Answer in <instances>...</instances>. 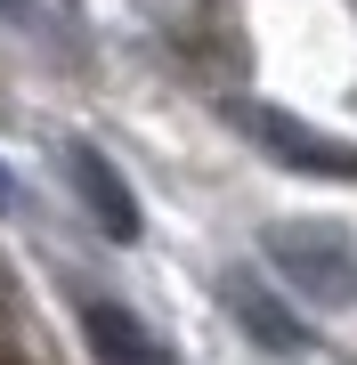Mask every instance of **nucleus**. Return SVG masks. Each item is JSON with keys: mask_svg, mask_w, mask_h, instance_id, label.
I'll list each match as a JSON object with an SVG mask.
<instances>
[{"mask_svg": "<svg viewBox=\"0 0 357 365\" xmlns=\"http://www.w3.org/2000/svg\"><path fill=\"white\" fill-rule=\"evenodd\" d=\"M9 195H16V187H9V170H0V211H9Z\"/></svg>", "mask_w": 357, "mask_h": 365, "instance_id": "nucleus-6", "label": "nucleus"}, {"mask_svg": "<svg viewBox=\"0 0 357 365\" xmlns=\"http://www.w3.org/2000/svg\"><path fill=\"white\" fill-rule=\"evenodd\" d=\"M227 309H236V325L260 341V349H276V357H301V349H309L301 317H292L268 284H252V276H227Z\"/></svg>", "mask_w": 357, "mask_h": 365, "instance_id": "nucleus-5", "label": "nucleus"}, {"mask_svg": "<svg viewBox=\"0 0 357 365\" xmlns=\"http://www.w3.org/2000/svg\"><path fill=\"white\" fill-rule=\"evenodd\" d=\"M236 130L252 146H268L284 170H301V179H357V146L333 138V130H309L301 114H284V106H236Z\"/></svg>", "mask_w": 357, "mask_h": 365, "instance_id": "nucleus-2", "label": "nucleus"}, {"mask_svg": "<svg viewBox=\"0 0 357 365\" xmlns=\"http://www.w3.org/2000/svg\"><path fill=\"white\" fill-rule=\"evenodd\" d=\"M66 170H73V195L90 203V220L106 227L114 244H138V227H146V220H138V195L122 187V170L98 155V146H66Z\"/></svg>", "mask_w": 357, "mask_h": 365, "instance_id": "nucleus-3", "label": "nucleus"}, {"mask_svg": "<svg viewBox=\"0 0 357 365\" xmlns=\"http://www.w3.org/2000/svg\"><path fill=\"white\" fill-rule=\"evenodd\" d=\"M9 9H25V0H0V16H9Z\"/></svg>", "mask_w": 357, "mask_h": 365, "instance_id": "nucleus-7", "label": "nucleus"}, {"mask_svg": "<svg viewBox=\"0 0 357 365\" xmlns=\"http://www.w3.org/2000/svg\"><path fill=\"white\" fill-rule=\"evenodd\" d=\"M0 365H16V357H0Z\"/></svg>", "mask_w": 357, "mask_h": 365, "instance_id": "nucleus-8", "label": "nucleus"}, {"mask_svg": "<svg viewBox=\"0 0 357 365\" xmlns=\"http://www.w3.org/2000/svg\"><path fill=\"white\" fill-rule=\"evenodd\" d=\"M268 260L284 268L292 292L317 300V309H357V235L341 220H284V227H268Z\"/></svg>", "mask_w": 357, "mask_h": 365, "instance_id": "nucleus-1", "label": "nucleus"}, {"mask_svg": "<svg viewBox=\"0 0 357 365\" xmlns=\"http://www.w3.org/2000/svg\"><path fill=\"white\" fill-rule=\"evenodd\" d=\"M81 333H90V357L98 365H171L162 333L146 325V317H130L122 300H90V309H81Z\"/></svg>", "mask_w": 357, "mask_h": 365, "instance_id": "nucleus-4", "label": "nucleus"}]
</instances>
